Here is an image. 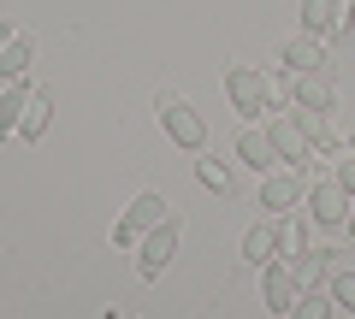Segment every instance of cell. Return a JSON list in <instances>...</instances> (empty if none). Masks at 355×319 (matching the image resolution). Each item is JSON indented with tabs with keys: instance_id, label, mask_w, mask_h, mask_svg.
Masks as SVG:
<instances>
[{
	"instance_id": "24",
	"label": "cell",
	"mask_w": 355,
	"mask_h": 319,
	"mask_svg": "<svg viewBox=\"0 0 355 319\" xmlns=\"http://www.w3.org/2000/svg\"><path fill=\"white\" fill-rule=\"evenodd\" d=\"M349 148H355V136H349Z\"/></svg>"
},
{
	"instance_id": "7",
	"label": "cell",
	"mask_w": 355,
	"mask_h": 319,
	"mask_svg": "<svg viewBox=\"0 0 355 319\" xmlns=\"http://www.w3.org/2000/svg\"><path fill=\"white\" fill-rule=\"evenodd\" d=\"M296 201H308V172L284 166V172H266L261 178V207L266 213H291Z\"/></svg>"
},
{
	"instance_id": "3",
	"label": "cell",
	"mask_w": 355,
	"mask_h": 319,
	"mask_svg": "<svg viewBox=\"0 0 355 319\" xmlns=\"http://www.w3.org/2000/svg\"><path fill=\"white\" fill-rule=\"evenodd\" d=\"M178 237H184V219H178V213H166V225H154L148 237H142V255H137L142 284H154L166 266H172V255H178Z\"/></svg>"
},
{
	"instance_id": "14",
	"label": "cell",
	"mask_w": 355,
	"mask_h": 319,
	"mask_svg": "<svg viewBox=\"0 0 355 319\" xmlns=\"http://www.w3.org/2000/svg\"><path fill=\"white\" fill-rule=\"evenodd\" d=\"M296 130L308 136V148H314V154H343V142H338V130L326 125V113H308V107H296Z\"/></svg>"
},
{
	"instance_id": "6",
	"label": "cell",
	"mask_w": 355,
	"mask_h": 319,
	"mask_svg": "<svg viewBox=\"0 0 355 319\" xmlns=\"http://www.w3.org/2000/svg\"><path fill=\"white\" fill-rule=\"evenodd\" d=\"M355 30V0H302V36H343Z\"/></svg>"
},
{
	"instance_id": "11",
	"label": "cell",
	"mask_w": 355,
	"mask_h": 319,
	"mask_svg": "<svg viewBox=\"0 0 355 319\" xmlns=\"http://www.w3.org/2000/svg\"><path fill=\"white\" fill-rule=\"evenodd\" d=\"M279 237H284V213H266L261 225L243 237V260H249V266H266V260H279Z\"/></svg>"
},
{
	"instance_id": "1",
	"label": "cell",
	"mask_w": 355,
	"mask_h": 319,
	"mask_svg": "<svg viewBox=\"0 0 355 319\" xmlns=\"http://www.w3.org/2000/svg\"><path fill=\"white\" fill-rule=\"evenodd\" d=\"M225 89H231V107H237V113L261 118V113L279 107V89H284V83H272V77L254 71V65H231V71H225Z\"/></svg>"
},
{
	"instance_id": "18",
	"label": "cell",
	"mask_w": 355,
	"mask_h": 319,
	"mask_svg": "<svg viewBox=\"0 0 355 319\" xmlns=\"http://www.w3.org/2000/svg\"><path fill=\"white\" fill-rule=\"evenodd\" d=\"M291 319H331V295H320L314 284H308V290L296 295V307H291Z\"/></svg>"
},
{
	"instance_id": "20",
	"label": "cell",
	"mask_w": 355,
	"mask_h": 319,
	"mask_svg": "<svg viewBox=\"0 0 355 319\" xmlns=\"http://www.w3.org/2000/svg\"><path fill=\"white\" fill-rule=\"evenodd\" d=\"M331 178H338V190L355 201V148H343V160H338V172H331Z\"/></svg>"
},
{
	"instance_id": "17",
	"label": "cell",
	"mask_w": 355,
	"mask_h": 319,
	"mask_svg": "<svg viewBox=\"0 0 355 319\" xmlns=\"http://www.w3.org/2000/svg\"><path fill=\"white\" fill-rule=\"evenodd\" d=\"M30 95H36V89H24V83H6V95H0V136H12V130L24 125Z\"/></svg>"
},
{
	"instance_id": "22",
	"label": "cell",
	"mask_w": 355,
	"mask_h": 319,
	"mask_svg": "<svg viewBox=\"0 0 355 319\" xmlns=\"http://www.w3.org/2000/svg\"><path fill=\"white\" fill-rule=\"evenodd\" d=\"M12 36H18V24H12V18H0V53L12 48Z\"/></svg>"
},
{
	"instance_id": "21",
	"label": "cell",
	"mask_w": 355,
	"mask_h": 319,
	"mask_svg": "<svg viewBox=\"0 0 355 319\" xmlns=\"http://www.w3.org/2000/svg\"><path fill=\"white\" fill-rule=\"evenodd\" d=\"M331 302L355 313V272H338V278H331Z\"/></svg>"
},
{
	"instance_id": "10",
	"label": "cell",
	"mask_w": 355,
	"mask_h": 319,
	"mask_svg": "<svg viewBox=\"0 0 355 319\" xmlns=\"http://www.w3.org/2000/svg\"><path fill=\"white\" fill-rule=\"evenodd\" d=\"M308 219H314V225H343V219H349V195L338 190V178L308 183Z\"/></svg>"
},
{
	"instance_id": "13",
	"label": "cell",
	"mask_w": 355,
	"mask_h": 319,
	"mask_svg": "<svg viewBox=\"0 0 355 319\" xmlns=\"http://www.w3.org/2000/svg\"><path fill=\"white\" fill-rule=\"evenodd\" d=\"M237 160H243V166H254L261 178H266L272 166H279V148H272V136H266V125H261V130L249 125V130L237 136Z\"/></svg>"
},
{
	"instance_id": "5",
	"label": "cell",
	"mask_w": 355,
	"mask_h": 319,
	"mask_svg": "<svg viewBox=\"0 0 355 319\" xmlns=\"http://www.w3.org/2000/svg\"><path fill=\"white\" fill-rule=\"evenodd\" d=\"M302 290H308V284H302V272H296L291 260H266V266H261V302L272 307V313H291Z\"/></svg>"
},
{
	"instance_id": "19",
	"label": "cell",
	"mask_w": 355,
	"mask_h": 319,
	"mask_svg": "<svg viewBox=\"0 0 355 319\" xmlns=\"http://www.w3.org/2000/svg\"><path fill=\"white\" fill-rule=\"evenodd\" d=\"M196 178H202L214 195H225V190H231V178H225V166H219V160H196Z\"/></svg>"
},
{
	"instance_id": "16",
	"label": "cell",
	"mask_w": 355,
	"mask_h": 319,
	"mask_svg": "<svg viewBox=\"0 0 355 319\" xmlns=\"http://www.w3.org/2000/svg\"><path fill=\"white\" fill-rule=\"evenodd\" d=\"M48 125H53V95H48V89H36V95H30L24 125H18V136H24V142H42V136H48Z\"/></svg>"
},
{
	"instance_id": "15",
	"label": "cell",
	"mask_w": 355,
	"mask_h": 319,
	"mask_svg": "<svg viewBox=\"0 0 355 319\" xmlns=\"http://www.w3.org/2000/svg\"><path fill=\"white\" fill-rule=\"evenodd\" d=\"M30 60H36V36H30V30H18V36H12V48L0 53V83H24Z\"/></svg>"
},
{
	"instance_id": "12",
	"label": "cell",
	"mask_w": 355,
	"mask_h": 319,
	"mask_svg": "<svg viewBox=\"0 0 355 319\" xmlns=\"http://www.w3.org/2000/svg\"><path fill=\"white\" fill-rule=\"evenodd\" d=\"M279 60H284V71H296V77H302V71H331V65H326V42H320V36H291L279 48Z\"/></svg>"
},
{
	"instance_id": "4",
	"label": "cell",
	"mask_w": 355,
	"mask_h": 319,
	"mask_svg": "<svg viewBox=\"0 0 355 319\" xmlns=\"http://www.w3.org/2000/svg\"><path fill=\"white\" fill-rule=\"evenodd\" d=\"M154 225H166V195H137V201L119 213V225H113V248H130V243H142Z\"/></svg>"
},
{
	"instance_id": "2",
	"label": "cell",
	"mask_w": 355,
	"mask_h": 319,
	"mask_svg": "<svg viewBox=\"0 0 355 319\" xmlns=\"http://www.w3.org/2000/svg\"><path fill=\"white\" fill-rule=\"evenodd\" d=\"M154 113H160V130L178 142V148H190V154H196V148H207V125H202V113H196V107L184 101V95H172V89H166Z\"/></svg>"
},
{
	"instance_id": "8",
	"label": "cell",
	"mask_w": 355,
	"mask_h": 319,
	"mask_svg": "<svg viewBox=\"0 0 355 319\" xmlns=\"http://www.w3.org/2000/svg\"><path fill=\"white\" fill-rule=\"evenodd\" d=\"M284 89H291L296 107H308V113H331V101H338V89H331V71H284Z\"/></svg>"
},
{
	"instance_id": "23",
	"label": "cell",
	"mask_w": 355,
	"mask_h": 319,
	"mask_svg": "<svg viewBox=\"0 0 355 319\" xmlns=\"http://www.w3.org/2000/svg\"><path fill=\"white\" fill-rule=\"evenodd\" d=\"M343 225H349V237H355V201H349V219H343Z\"/></svg>"
},
{
	"instance_id": "9",
	"label": "cell",
	"mask_w": 355,
	"mask_h": 319,
	"mask_svg": "<svg viewBox=\"0 0 355 319\" xmlns=\"http://www.w3.org/2000/svg\"><path fill=\"white\" fill-rule=\"evenodd\" d=\"M266 136H272V148H279L284 166L308 172V136L296 130V113H272V118H266Z\"/></svg>"
}]
</instances>
